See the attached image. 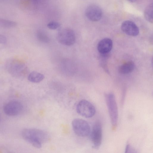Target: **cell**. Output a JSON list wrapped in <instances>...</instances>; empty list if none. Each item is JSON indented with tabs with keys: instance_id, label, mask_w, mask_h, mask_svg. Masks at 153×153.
<instances>
[{
	"instance_id": "4",
	"label": "cell",
	"mask_w": 153,
	"mask_h": 153,
	"mask_svg": "<svg viewBox=\"0 0 153 153\" xmlns=\"http://www.w3.org/2000/svg\"><path fill=\"white\" fill-rule=\"evenodd\" d=\"M57 39L59 42L63 45L71 46L76 42V36L74 31L71 29L65 28L59 30Z\"/></svg>"
},
{
	"instance_id": "18",
	"label": "cell",
	"mask_w": 153,
	"mask_h": 153,
	"mask_svg": "<svg viewBox=\"0 0 153 153\" xmlns=\"http://www.w3.org/2000/svg\"><path fill=\"white\" fill-rule=\"evenodd\" d=\"M7 42L6 37L0 34V44H4Z\"/></svg>"
},
{
	"instance_id": "9",
	"label": "cell",
	"mask_w": 153,
	"mask_h": 153,
	"mask_svg": "<svg viewBox=\"0 0 153 153\" xmlns=\"http://www.w3.org/2000/svg\"><path fill=\"white\" fill-rule=\"evenodd\" d=\"M85 14L87 18L92 21L97 22L101 19L102 11L98 6L95 5H91L86 8Z\"/></svg>"
},
{
	"instance_id": "2",
	"label": "cell",
	"mask_w": 153,
	"mask_h": 153,
	"mask_svg": "<svg viewBox=\"0 0 153 153\" xmlns=\"http://www.w3.org/2000/svg\"><path fill=\"white\" fill-rule=\"evenodd\" d=\"M6 68L8 72L13 76L19 78L25 77L28 70L25 62L17 58H13L8 60L6 63Z\"/></svg>"
},
{
	"instance_id": "15",
	"label": "cell",
	"mask_w": 153,
	"mask_h": 153,
	"mask_svg": "<svg viewBox=\"0 0 153 153\" xmlns=\"http://www.w3.org/2000/svg\"><path fill=\"white\" fill-rule=\"evenodd\" d=\"M16 25L14 21L0 18V26L5 28H11Z\"/></svg>"
},
{
	"instance_id": "17",
	"label": "cell",
	"mask_w": 153,
	"mask_h": 153,
	"mask_svg": "<svg viewBox=\"0 0 153 153\" xmlns=\"http://www.w3.org/2000/svg\"><path fill=\"white\" fill-rule=\"evenodd\" d=\"M60 25V24L57 22L51 21L48 23L47 26L50 29L55 30L58 28Z\"/></svg>"
},
{
	"instance_id": "6",
	"label": "cell",
	"mask_w": 153,
	"mask_h": 153,
	"mask_svg": "<svg viewBox=\"0 0 153 153\" xmlns=\"http://www.w3.org/2000/svg\"><path fill=\"white\" fill-rule=\"evenodd\" d=\"M76 110L78 114L86 118L92 117L96 113V109L94 105L85 100L79 101L77 105Z\"/></svg>"
},
{
	"instance_id": "10",
	"label": "cell",
	"mask_w": 153,
	"mask_h": 153,
	"mask_svg": "<svg viewBox=\"0 0 153 153\" xmlns=\"http://www.w3.org/2000/svg\"><path fill=\"white\" fill-rule=\"evenodd\" d=\"M122 31L126 34L132 36H136L139 33V29L137 25L132 21H124L121 26Z\"/></svg>"
},
{
	"instance_id": "19",
	"label": "cell",
	"mask_w": 153,
	"mask_h": 153,
	"mask_svg": "<svg viewBox=\"0 0 153 153\" xmlns=\"http://www.w3.org/2000/svg\"><path fill=\"white\" fill-rule=\"evenodd\" d=\"M127 0L128 1H129L131 2H135L137 0Z\"/></svg>"
},
{
	"instance_id": "1",
	"label": "cell",
	"mask_w": 153,
	"mask_h": 153,
	"mask_svg": "<svg viewBox=\"0 0 153 153\" xmlns=\"http://www.w3.org/2000/svg\"><path fill=\"white\" fill-rule=\"evenodd\" d=\"M22 135L25 140L37 148H41L42 144L49 138L45 132L35 128H25L22 131Z\"/></svg>"
},
{
	"instance_id": "12",
	"label": "cell",
	"mask_w": 153,
	"mask_h": 153,
	"mask_svg": "<svg viewBox=\"0 0 153 153\" xmlns=\"http://www.w3.org/2000/svg\"><path fill=\"white\" fill-rule=\"evenodd\" d=\"M134 64L132 61H128L121 65L119 67V72L122 74H126L131 72L134 68Z\"/></svg>"
},
{
	"instance_id": "20",
	"label": "cell",
	"mask_w": 153,
	"mask_h": 153,
	"mask_svg": "<svg viewBox=\"0 0 153 153\" xmlns=\"http://www.w3.org/2000/svg\"><path fill=\"white\" fill-rule=\"evenodd\" d=\"M1 119V116H0V122Z\"/></svg>"
},
{
	"instance_id": "13",
	"label": "cell",
	"mask_w": 153,
	"mask_h": 153,
	"mask_svg": "<svg viewBox=\"0 0 153 153\" xmlns=\"http://www.w3.org/2000/svg\"><path fill=\"white\" fill-rule=\"evenodd\" d=\"M44 77L43 74L37 71H33L28 74V79L32 82L39 83L42 81Z\"/></svg>"
},
{
	"instance_id": "8",
	"label": "cell",
	"mask_w": 153,
	"mask_h": 153,
	"mask_svg": "<svg viewBox=\"0 0 153 153\" xmlns=\"http://www.w3.org/2000/svg\"><path fill=\"white\" fill-rule=\"evenodd\" d=\"M22 109V105L20 102L13 101L9 102L4 105V111L7 115L14 116L19 114Z\"/></svg>"
},
{
	"instance_id": "3",
	"label": "cell",
	"mask_w": 153,
	"mask_h": 153,
	"mask_svg": "<svg viewBox=\"0 0 153 153\" xmlns=\"http://www.w3.org/2000/svg\"><path fill=\"white\" fill-rule=\"evenodd\" d=\"M106 101L110 118L113 126H116L118 118L117 104L114 94L110 93L106 96Z\"/></svg>"
},
{
	"instance_id": "7",
	"label": "cell",
	"mask_w": 153,
	"mask_h": 153,
	"mask_svg": "<svg viewBox=\"0 0 153 153\" xmlns=\"http://www.w3.org/2000/svg\"><path fill=\"white\" fill-rule=\"evenodd\" d=\"M102 137V126L100 123L98 122L94 125L91 133V138L94 148L97 149L100 148Z\"/></svg>"
},
{
	"instance_id": "5",
	"label": "cell",
	"mask_w": 153,
	"mask_h": 153,
	"mask_svg": "<svg viewBox=\"0 0 153 153\" xmlns=\"http://www.w3.org/2000/svg\"><path fill=\"white\" fill-rule=\"evenodd\" d=\"M73 131L77 136L85 137L88 136L91 131L90 126L85 120L80 118H76L72 121Z\"/></svg>"
},
{
	"instance_id": "14",
	"label": "cell",
	"mask_w": 153,
	"mask_h": 153,
	"mask_svg": "<svg viewBox=\"0 0 153 153\" xmlns=\"http://www.w3.org/2000/svg\"><path fill=\"white\" fill-rule=\"evenodd\" d=\"M153 4L152 3L147 6L144 12V16L146 19L150 23H152L153 21Z\"/></svg>"
},
{
	"instance_id": "16",
	"label": "cell",
	"mask_w": 153,
	"mask_h": 153,
	"mask_svg": "<svg viewBox=\"0 0 153 153\" xmlns=\"http://www.w3.org/2000/svg\"><path fill=\"white\" fill-rule=\"evenodd\" d=\"M36 36L38 39L41 42L47 43L50 41L49 38L47 35L42 31H38L37 33Z\"/></svg>"
},
{
	"instance_id": "11",
	"label": "cell",
	"mask_w": 153,
	"mask_h": 153,
	"mask_svg": "<svg viewBox=\"0 0 153 153\" xmlns=\"http://www.w3.org/2000/svg\"><path fill=\"white\" fill-rule=\"evenodd\" d=\"M113 42L109 38H105L100 40L98 43L97 49L99 53L105 54L109 52L111 50Z\"/></svg>"
}]
</instances>
